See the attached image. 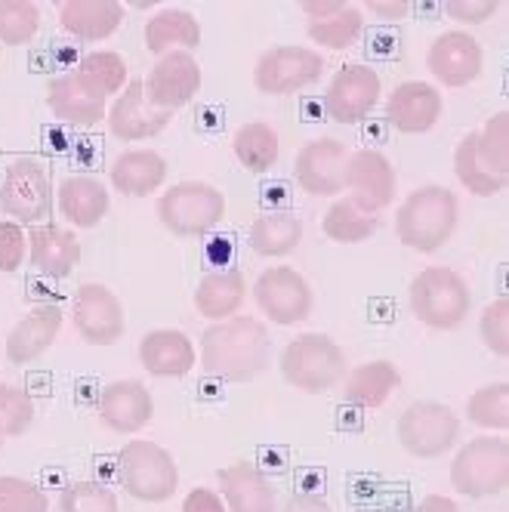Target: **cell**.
I'll use <instances>...</instances> for the list:
<instances>
[{"mask_svg":"<svg viewBox=\"0 0 509 512\" xmlns=\"http://www.w3.org/2000/svg\"><path fill=\"white\" fill-rule=\"evenodd\" d=\"M457 219L460 204L448 186H420L398 207L395 235L417 253H435L451 241Z\"/></svg>","mask_w":509,"mask_h":512,"instance_id":"7a4b0ae2","label":"cell"},{"mask_svg":"<svg viewBox=\"0 0 509 512\" xmlns=\"http://www.w3.org/2000/svg\"><path fill=\"white\" fill-rule=\"evenodd\" d=\"M232 149H235V158L241 161L244 170H250V173H269L278 164L281 142H278V133H275L272 124L250 121V124L238 127V133L232 139Z\"/></svg>","mask_w":509,"mask_h":512,"instance_id":"836d02e7","label":"cell"},{"mask_svg":"<svg viewBox=\"0 0 509 512\" xmlns=\"http://www.w3.org/2000/svg\"><path fill=\"white\" fill-rule=\"evenodd\" d=\"M47 105L53 118L68 127H96L99 121H105L108 96L84 75H78V71H68V75L50 81Z\"/></svg>","mask_w":509,"mask_h":512,"instance_id":"ac0fdd59","label":"cell"},{"mask_svg":"<svg viewBox=\"0 0 509 512\" xmlns=\"http://www.w3.org/2000/svg\"><path fill=\"white\" fill-rule=\"evenodd\" d=\"M476 149L488 173L500 179L509 176V115L506 112L491 115L485 127L476 130Z\"/></svg>","mask_w":509,"mask_h":512,"instance_id":"74e56055","label":"cell"},{"mask_svg":"<svg viewBox=\"0 0 509 512\" xmlns=\"http://www.w3.org/2000/svg\"><path fill=\"white\" fill-rule=\"evenodd\" d=\"M411 312L432 331H454L469 318L472 294L460 272L448 266H429L414 275L408 287Z\"/></svg>","mask_w":509,"mask_h":512,"instance_id":"277c9868","label":"cell"},{"mask_svg":"<svg viewBox=\"0 0 509 512\" xmlns=\"http://www.w3.org/2000/svg\"><path fill=\"white\" fill-rule=\"evenodd\" d=\"M482 65H485V53L469 31H445L426 50L429 75L451 90L469 87L482 75Z\"/></svg>","mask_w":509,"mask_h":512,"instance_id":"2e32d148","label":"cell"},{"mask_svg":"<svg viewBox=\"0 0 509 512\" xmlns=\"http://www.w3.org/2000/svg\"><path fill=\"white\" fill-rule=\"evenodd\" d=\"M145 99H149L161 112H176V108L189 105L201 90V65L186 50H170L158 56L149 78L142 81Z\"/></svg>","mask_w":509,"mask_h":512,"instance_id":"9a60e30c","label":"cell"},{"mask_svg":"<svg viewBox=\"0 0 509 512\" xmlns=\"http://www.w3.org/2000/svg\"><path fill=\"white\" fill-rule=\"evenodd\" d=\"M281 512H334V509H331V503H327L324 497H318V494H294L284 503Z\"/></svg>","mask_w":509,"mask_h":512,"instance_id":"681fc988","label":"cell"},{"mask_svg":"<svg viewBox=\"0 0 509 512\" xmlns=\"http://www.w3.org/2000/svg\"><path fill=\"white\" fill-rule=\"evenodd\" d=\"M509 485V442L503 435H479L457 451L451 463V488L463 497H494Z\"/></svg>","mask_w":509,"mask_h":512,"instance_id":"5b68a950","label":"cell"},{"mask_svg":"<svg viewBox=\"0 0 509 512\" xmlns=\"http://www.w3.org/2000/svg\"><path fill=\"white\" fill-rule=\"evenodd\" d=\"M368 10L383 22H402V19H408L411 4L408 0H371Z\"/></svg>","mask_w":509,"mask_h":512,"instance_id":"c3c4849f","label":"cell"},{"mask_svg":"<svg viewBox=\"0 0 509 512\" xmlns=\"http://www.w3.org/2000/svg\"><path fill=\"white\" fill-rule=\"evenodd\" d=\"M139 361L142 368L152 377H186L195 371L198 352L192 340L183 331H173V327H158L149 331L139 340Z\"/></svg>","mask_w":509,"mask_h":512,"instance_id":"cb8c5ba5","label":"cell"},{"mask_svg":"<svg viewBox=\"0 0 509 512\" xmlns=\"http://www.w3.org/2000/svg\"><path fill=\"white\" fill-rule=\"evenodd\" d=\"M59 213L65 216V223H71L75 229H93L99 226L108 207H112V198H108V189L93 176H68L59 186Z\"/></svg>","mask_w":509,"mask_h":512,"instance_id":"f546056e","label":"cell"},{"mask_svg":"<svg viewBox=\"0 0 509 512\" xmlns=\"http://www.w3.org/2000/svg\"><path fill=\"white\" fill-rule=\"evenodd\" d=\"M59 512H118V497L99 482H71L59 494Z\"/></svg>","mask_w":509,"mask_h":512,"instance_id":"b9f144b4","label":"cell"},{"mask_svg":"<svg viewBox=\"0 0 509 512\" xmlns=\"http://www.w3.org/2000/svg\"><path fill=\"white\" fill-rule=\"evenodd\" d=\"M303 241V219L290 210H266L253 219L250 247L260 256H290Z\"/></svg>","mask_w":509,"mask_h":512,"instance_id":"d6a6232c","label":"cell"},{"mask_svg":"<svg viewBox=\"0 0 509 512\" xmlns=\"http://www.w3.org/2000/svg\"><path fill=\"white\" fill-rule=\"evenodd\" d=\"M195 309L207 321H226L238 315V309L247 300V278L241 269H220V272H207L198 287H195Z\"/></svg>","mask_w":509,"mask_h":512,"instance_id":"4dcf8cb0","label":"cell"},{"mask_svg":"<svg viewBox=\"0 0 509 512\" xmlns=\"http://www.w3.org/2000/svg\"><path fill=\"white\" fill-rule=\"evenodd\" d=\"M479 337L488 346V352H494L497 358L509 355V300L497 297L494 303L485 306V312L479 315Z\"/></svg>","mask_w":509,"mask_h":512,"instance_id":"ee69618b","label":"cell"},{"mask_svg":"<svg viewBox=\"0 0 509 512\" xmlns=\"http://www.w3.org/2000/svg\"><path fill=\"white\" fill-rule=\"evenodd\" d=\"M454 173L460 179V186L476 195V198H494L506 189V179L494 176L485 170V164L479 161V149H476V130L466 133L457 149H454Z\"/></svg>","mask_w":509,"mask_h":512,"instance_id":"d590c367","label":"cell"},{"mask_svg":"<svg viewBox=\"0 0 509 512\" xmlns=\"http://www.w3.org/2000/svg\"><path fill=\"white\" fill-rule=\"evenodd\" d=\"M445 99L439 87L426 81H405L398 84L389 99H386V121L405 136H420L429 133L442 118Z\"/></svg>","mask_w":509,"mask_h":512,"instance_id":"ffe728a7","label":"cell"},{"mask_svg":"<svg viewBox=\"0 0 509 512\" xmlns=\"http://www.w3.org/2000/svg\"><path fill=\"white\" fill-rule=\"evenodd\" d=\"M28 256L31 266L47 278H68L81 263V241L75 232H68L53 223L31 226L28 232Z\"/></svg>","mask_w":509,"mask_h":512,"instance_id":"d4e9b609","label":"cell"},{"mask_svg":"<svg viewBox=\"0 0 509 512\" xmlns=\"http://www.w3.org/2000/svg\"><path fill=\"white\" fill-rule=\"evenodd\" d=\"M346 145L340 139H312L297 152V186L312 198H334L343 192V173H346Z\"/></svg>","mask_w":509,"mask_h":512,"instance_id":"e0dca14e","label":"cell"},{"mask_svg":"<svg viewBox=\"0 0 509 512\" xmlns=\"http://www.w3.org/2000/svg\"><path fill=\"white\" fill-rule=\"evenodd\" d=\"M34 398L13 383H0V432L7 438L22 435L34 423Z\"/></svg>","mask_w":509,"mask_h":512,"instance_id":"60d3db41","label":"cell"},{"mask_svg":"<svg viewBox=\"0 0 509 512\" xmlns=\"http://www.w3.org/2000/svg\"><path fill=\"white\" fill-rule=\"evenodd\" d=\"M158 219L179 238H201L226 219V198L210 182H176L158 198Z\"/></svg>","mask_w":509,"mask_h":512,"instance_id":"52a82bcc","label":"cell"},{"mask_svg":"<svg viewBox=\"0 0 509 512\" xmlns=\"http://www.w3.org/2000/svg\"><path fill=\"white\" fill-rule=\"evenodd\" d=\"M0 512H50V500L34 482L0 475Z\"/></svg>","mask_w":509,"mask_h":512,"instance_id":"7bdbcfd3","label":"cell"},{"mask_svg":"<svg viewBox=\"0 0 509 512\" xmlns=\"http://www.w3.org/2000/svg\"><path fill=\"white\" fill-rule=\"evenodd\" d=\"M59 331H62V309L56 303H41L13 327L4 343V352L13 364H31L56 343Z\"/></svg>","mask_w":509,"mask_h":512,"instance_id":"484cf974","label":"cell"},{"mask_svg":"<svg viewBox=\"0 0 509 512\" xmlns=\"http://www.w3.org/2000/svg\"><path fill=\"white\" fill-rule=\"evenodd\" d=\"M500 10L497 0H448L445 13L460 25H482Z\"/></svg>","mask_w":509,"mask_h":512,"instance_id":"bcb514c9","label":"cell"},{"mask_svg":"<svg viewBox=\"0 0 509 512\" xmlns=\"http://www.w3.org/2000/svg\"><path fill=\"white\" fill-rule=\"evenodd\" d=\"M124 7L118 0H65L59 4V25L65 34L87 44L105 41L121 28Z\"/></svg>","mask_w":509,"mask_h":512,"instance_id":"4316f807","label":"cell"},{"mask_svg":"<svg viewBox=\"0 0 509 512\" xmlns=\"http://www.w3.org/2000/svg\"><path fill=\"white\" fill-rule=\"evenodd\" d=\"M115 192L127 198H149L167 179V161L155 149H127L108 167Z\"/></svg>","mask_w":509,"mask_h":512,"instance_id":"f1b7e54d","label":"cell"},{"mask_svg":"<svg viewBox=\"0 0 509 512\" xmlns=\"http://www.w3.org/2000/svg\"><path fill=\"white\" fill-rule=\"evenodd\" d=\"M340 386H343L346 405L361 408V411H377L392 398V392L402 386V374H398L392 361L377 358V361H365L349 368Z\"/></svg>","mask_w":509,"mask_h":512,"instance_id":"83f0119b","label":"cell"},{"mask_svg":"<svg viewBox=\"0 0 509 512\" xmlns=\"http://www.w3.org/2000/svg\"><path fill=\"white\" fill-rule=\"evenodd\" d=\"M75 331L87 346H115L127 331L124 303L105 284L87 281L75 294Z\"/></svg>","mask_w":509,"mask_h":512,"instance_id":"4fadbf2b","label":"cell"},{"mask_svg":"<svg viewBox=\"0 0 509 512\" xmlns=\"http://www.w3.org/2000/svg\"><path fill=\"white\" fill-rule=\"evenodd\" d=\"M383 84L371 65H343L324 93V115L334 124H361L380 102Z\"/></svg>","mask_w":509,"mask_h":512,"instance_id":"7c38bea8","label":"cell"},{"mask_svg":"<svg viewBox=\"0 0 509 512\" xmlns=\"http://www.w3.org/2000/svg\"><path fill=\"white\" fill-rule=\"evenodd\" d=\"M105 121H108V130H112L115 139L142 142V139H152L161 130H167V124L173 121V112H161V108H155L149 99H145L142 81H130L124 87V93L108 105Z\"/></svg>","mask_w":509,"mask_h":512,"instance_id":"d6986e66","label":"cell"},{"mask_svg":"<svg viewBox=\"0 0 509 512\" xmlns=\"http://www.w3.org/2000/svg\"><path fill=\"white\" fill-rule=\"evenodd\" d=\"M324 75V56L312 47L281 44L266 50L253 65V87L263 96H290L318 84Z\"/></svg>","mask_w":509,"mask_h":512,"instance_id":"30bf717a","label":"cell"},{"mask_svg":"<svg viewBox=\"0 0 509 512\" xmlns=\"http://www.w3.org/2000/svg\"><path fill=\"white\" fill-rule=\"evenodd\" d=\"M343 189L365 213H383L395 201V167L377 149H358L346 158Z\"/></svg>","mask_w":509,"mask_h":512,"instance_id":"5bb4252c","label":"cell"},{"mask_svg":"<svg viewBox=\"0 0 509 512\" xmlns=\"http://www.w3.org/2000/svg\"><path fill=\"white\" fill-rule=\"evenodd\" d=\"M118 479L130 497L142 503H164L179 488V466L167 448L133 438L118 454Z\"/></svg>","mask_w":509,"mask_h":512,"instance_id":"8992f818","label":"cell"},{"mask_svg":"<svg viewBox=\"0 0 509 512\" xmlns=\"http://www.w3.org/2000/svg\"><path fill=\"white\" fill-rule=\"evenodd\" d=\"M278 368L287 386L306 395H324L346 380L349 361L340 343L327 334H300L281 349Z\"/></svg>","mask_w":509,"mask_h":512,"instance_id":"3957f363","label":"cell"},{"mask_svg":"<svg viewBox=\"0 0 509 512\" xmlns=\"http://www.w3.org/2000/svg\"><path fill=\"white\" fill-rule=\"evenodd\" d=\"M272 364L269 327L250 315L213 321L201 334V371L220 383H250Z\"/></svg>","mask_w":509,"mask_h":512,"instance_id":"6da1fadb","label":"cell"},{"mask_svg":"<svg viewBox=\"0 0 509 512\" xmlns=\"http://www.w3.org/2000/svg\"><path fill=\"white\" fill-rule=\"evenodd\" d=\"M53 176L38 158H16L0 179V210L19 226H41L53 213Z\"/></svg>","mask_w":509,"mask_h":512,"instance_id":"ba28073f","label":"cell"},{"mask_svg":"<svg viewBox=\"0 0 509 512\" xmlns=\"http://www.w3.org/2000/svg\"><path fill=\"white\" fill-rule=\"evenodd\" d=\"M145 47L155 56H164L170 50H198L201 47V25L189 10H179V7H164L158 10L149 22H145Z\"/></svg>","mask_w":509,"mask_h":512,"instance_id":"1f68e13d","label":"cell"},{"mask_svg":"<svg viewBox=\"0 0 509 512\" xmlns=\"http://www.w3.org/2000/svg\"><path fill=\"white\" fill-rule=\"evenodd\" d=\"M4 442H7V435H4V432H0V448H4Z\"/></svg>","mask_w":509,"mask_h":512,"instance_id":"816d5d0a","label":"cell"},{"mask_svg":"<svg viewBox=\"0 0 509 512\" xmlns=\"http://www.w3.org/2000/svg\"><path fill=\"white\" fill-rule=\"evenodd\" d=\"M216 479L226 512H275V488L260 466L238 460L216 472Z\"/></svg>","mask_w":509,"mask_h":512,"instance_id":"603a6c76","label":"cell"},{"mask_svg":"<svg viewBox=\"0 0 509 512\" xmlns=\"http://www.w3.org/2000/svg\"><path fill=\"white\" fill-rule=\"evenodd\" d=\"M78 75H84L90 84H96L105 96L112 93H121L124 90V81H127V62L124 56H118L115 50H96V53H87L81 62H78Z\"/></svg>","mask_w":509,"mask_h":512,"instance_id":"ab89813d","label":"cell"},{"mask_svg":"<svg viewBox=\"0 0 509 512\" xmlns=\"http://www.w3.org/2000/svg\"><path fill=\"white\" fill-rule=\"evenodd\" d=\"M96 408L108 429H115L121 435H133L152 423L155 398L139 380H115L99 392Z\"/></svg>","mask_w":509,"mask_h":512,"instance_id":"44dd1931","label":"cell"},{"mask_svg":"<svg viewBox=\"0 0 509 512\" xmlns=\"http://www.w3.org/2000/svg\"><path fill=\"white\" fill-rule=\"evenodd\" d=\"M324 235L337 244H361L380 229V216L365 213L352 198H337L321 219Z\"/></svg>","mask_w":509,"mask_h":512,"instance_id":"e575fe53","label":"cell"},{"mask_svg":"<svg viewBox=\"0 0 509 512\" xmlns=\"http://www.w3.org/2000/svg\"><path fill=\"white\" fill-rule=\"evenodd\" d=\"M41 28V13L28 0H0V44L22 47Z\"/></svg>","mask_w":509,"mask_h":512,"instance_id":"f35d334b","label":"cell"},{"mask_svg":"<svg viewBox=\"0 0 509 512\" xmlns=\"http://www.w3.org/2000/svg\"><path fill=\"white\" fill-rule=\"evenodd\" d=\"M309 41L324 50H349L365 28V16L355 4H340V0H309L303 4Z\"/></svg>","mask_w":509,"mask_h":512,"instance_id":"7402d4cb","label":"cell"},{"mask_svg":"<svg viewBox=\"0 0 509 512\" xmlns=\"http://www.w3.org/2000/svg\"><path fill=\"white\" fill-rule=\"evenodd\" d=\"M398 445L417 460H439L445 457L460 438L457 414L442 401H414L402 411L395 423Z\"/></svg>","mask_w":509,"mask_h":512,"instance_id":"9c48e42d","label":"cell"},{"mask_svg":"<svg viewBox=\"0 0 509 512\" xmlns=\"http://www.w3.org/2000/svg\"><path fill=\"white\" fill-rule=\"evenodd\" d=\"M253 300L260 312L281 327H294L312 315V287L309 281L290 266H272L266 269L257 284H253Z\"/></svg>","mask_w":509,"mask_h":512,"instance_id":"8fae6325","label":"cell"},{"mask_svg":"<svg viewBox=\"0 0 509 512\" xmlns=\"http://www.w3.org/2000/svg\"><path fill=\"white\" fill-rule=\"evenodd\" d=\"M466 417L479 429L506 432L509 429V383H491L469 395Z\"/></svg>","mask_w":509,"mask_h":512,"instance_id":"8d00e7d4","label":"cell"},{"mask_svg":"<svg viewBox=\"0 0 509 512\" xmlns=\"http://www.w3.org/2000/svg\"><path fill=\"white\" fill-rule=\"evenodd\" d=\"M25 247H28V238L22 232L19 223L13 219H4L0 223V272H16L22 263H25Z\"/></svg>","mask_w":509,"mask_h":512,"instance_id":"f6af8a7d","label":"cell"},{"mask_svg":"<svg viewBox=\"0 0 509 512\" xmlns=\"http://www.w3.org/2000/svg\"><path fill=\"white\" fill-rule=\"evenodd\" d=\"M183 512H226V503H223L220 494L210 491V488H195V491L186 494Z\"/></svg>","mask_w":509,"mask_h":512,"instance_id":"7dc6e473","label":"cell"},{"mask_svg":"<svg viewBox=\"0 0 509 512\" xmlns=\"http://www.w3.org/2000/svg\"><path fill=\"white\" fill-rule=\"evenodd\" d=\"M414 512H460V506H457L451 497H445V494H426V497L417 503Z\"/></svg>","mask_w":509,"mask_h":512,"instance_id":"f907efd6","label":"cell"}]
</instances>
